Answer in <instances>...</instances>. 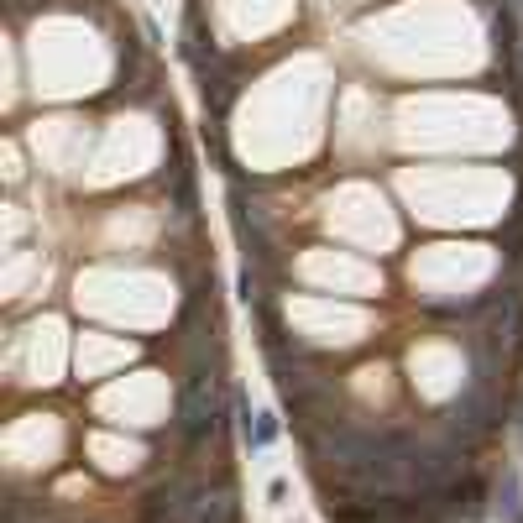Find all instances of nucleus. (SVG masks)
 I'll list each match as a JSON object with an SVG mask.
<instances>
[{
  "label": "nucleus",
  "instance_id": "obj_1",
  "mask_svg": "<svg viewBox=\"0 0 523 523\" xmlns=\"http://www.w3.org/2000/svg\"><path fill=\"white\" fill-rule=\"evenodd\" d=\"M523 513V476H518V466H508L503 471V487L492 492V518L497 523H513Z\"/></svg>",
  "mask_w": 523,
  "mask_h": 523
},
{
  "label": "nucleus",
  "instance_id": "obj_2",
  "mask_svg": "<svg viewBox=\"0 0 523 523\" xmlns=\"http://www.w3.org/2000/svg\"><path fill=\"white\" fill-rule=\"evenodd\" d=\"M241 435H246V445H252V450H272V445H278V435H283V424H278V414H252V424H246Z\"/></svg>",
  "mask_w": 523,
  "mask_h": 523
},
{
  "label": "nucleus",
  "instance_id": "obj_3",
  "mask_svg": "<svg viewBox=\"0 0 523 523\" xmlns=\"http://www.w3.org/2000/svg\"><path fill=\"white\" fill-rule=\"evenodd\" d=\"M267 497H272V503H288V482H283V476H272V482H267Z\"/></svg>",
  "mask_w": 523,
  "mask_h": 523
},
{
  "label": "nucleus",
  "instance_id": "obj_4",
  "mask_svg": "<svg viewBox=\"0 0 523 523\" xmlns=\"http://www.w3.org/2000/svg\"><path fill=\"white\" fill-rule=\"evenodd\" d=\"M513 523H523V513H518V518H513Z\"/></svg>",
  "mask_w": 523,
  "mask_h": 523
}]
</instances>
